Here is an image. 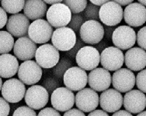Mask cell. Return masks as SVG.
I'll return each instance as SVG.
<instances>
[{
    "label": "cell",
    "instance_id": "obj_3",
    "mask_svg": "<svg viewBox=\"0 0 146 116\" xmlns=\"http://www.w3.org/2000/svg\"><path fill=\"white\" fill-rule=\"evenodd\" d=\"M80 38L90 45H96L100 43L104 37V28L96 20H87L82 25L80 30Z\"/></svg>",
    "mask_w": 146,
    "mask_h": 116
},
{
    "label": "cell",
    "instance_id": "obj_14",
    "mask_svg": "<svg viewBox=\"0 0 146 116\" xmlns=\"http://www.w3.org/2000/svg\"><path fill=\"white\" fill-rule=\"evenodd\" d=\"M76 97L72 91L67 88H58L51 94V105L58 111H67L75 105Z\"/></svg>",
    "mask_w": 146,
    "mask_h": 116
},
{
    "label": "cell",
    "instance_id": "obj_2",
    "mask_svg": "<svg viewBox=\"0 0 146 116\" xmlns=\"http://www.w3.org/2000/svg\"><path fill=\"white\" fill-rule=\"evenodd\" d=\"M46 16L47 21L53 27L60 28L68 25L72 18V12L64 3H56L50 6Z\"/></svg>",
    "mask_w": 146,
    "mask_h": 116
},
{
    "label": "cell",
    "instance_id": "obj_21",
    "mask_svg": "<svg viewBox=\"0 0 146 116\" xmlns=\"http://www.w3.org/2000/svg\"><path fill=\"white\" fill-rule=\"evenodd\" d=\"M36 44L27 37H20L15 42L13 53L17 58L26 61L35 57L36 51Z\"/></svg>",
    "mask_w": 146,
    "mask_h": 116
},
{
    "label": "cell",
    "instance_id": "obj_13",
    "mask_svg": "<svg viewBox=\"0 0 146 116\" xmlns=\"http://www.w3.org/2000/svg\"><path fill=\"white\" fill-rule=\"evenodd\" d=\"M2 95L9 103H17L25 96L24 84L17 78H11L5 81L2 87Z\"/></svg>",
    "mask_w": 146,
    "mask_h": 116
},
{
    "label": "cell",
    "instance_id": "obj_43",
    "mask_svg": "<svg viewBox=\"0 0 146 116\" xmlns=\"http://www.w3.org/2000/svg\"><path fill=\"white\" fill-rule=\"evenodd\" d=\"M90 3H93L94 5H96V6H101L102 5H104V3L109 2L110 0H90Z\"/></svg>",
    "mask_w": 146,
    "mask_h": 116
},
{
    "label": "cell",
    "instance_id": "obj_6",
    "mask_svg": "<svg viewBox=\"0 0 146 116\" xmlns=\"http://www.w3.org/2000/svg\"><path fill=\"white\" fill-rule=\"evenodd\" d=\"M41 67L34 60H26L19 67L18 77L24 85H34L40 81L42 77Z\"/></svg>",
    "mask_w": 146,
    "mask_h": 116
},
{
    "label": "cell",
    "instance_id": "obj_20",
    "mask_svg": "<svg viewBox=\"0 0 146 116\" xmlns=\"http://www.w3.org/2000/svg\"><path fill=\"white\" fill-rule=\"evenodd\" d=\"M123 105L126 111L130 113H140L146 108L145 94L140 90L127 91L123 98Z\"/></svg>",
    "mask_w": 146,
    "mask_h": 116
},
{
    "label": "cell",
    "instance_id": "obj_32",
    "mask_svg": "<svg viewBox=\"0 0 146 116\" xmlns=\"http://www.w3.org/2000/svg\"><path fill=\"white\" fill-rule=\"evenodd\" d=\"M58 66H57V68H55V70H54V73L56 74L57 76L61 77L63 74H65V72L67 71L68 68H70L71 66V63L70 61L68 60L66 58H63V59L58 62Z\"/></svg>",
    "mask_w": 146,
    "mask_h": 116
},
{
    "label": "cell",
    "instance_id": "obj_19",
    "mask_svg": "<svg viewBox=\"0 0 146 116\" xmlns=\"http://www.w3.org/2000/svg\"><path fill=\"white\" fill-rule=\"evenodd\" d=\"M100 105L107 112L113 113L123 105V96L116 89H107L100 96Z\"/></svg>",
    "mask_w": 146,
    "mask_h": 116
},
{
    "label": "cell",
    "instance_id": "obj_44",
    "mask_svg": "<svg viewBox=\"0 0 146 116\" xmlns=\"http://www.w3.org/2000/svg\"><path fill=\"white\" fill-rule=\"evenodd\" d=\"M47 4H50V5H53V4H56V3H61L63 0H44Z\"/></svg>",
    "mask_w": 146,
    "mask_h": 116
},
{
    "label": "cell",
    "instance_id": "obj_16",
    "mask_svg": "<svg viewBox=\"0 0 146 116\" xmlns=\"http://www.w3.org/2000/svg\"><path fill=\"white\" fill-rule=\"evenodd\" d=\"M113 87L117 91L125 93L132 90L135 85V75L130 69L120 68L112 76Z\"/></svg>",
    "mask_w": 146,
    "mask_h": 116
},
{
    "label": "cell",
    "instance_id": "obj_4",
    "mask_svg": "<svg viewBox=\"0 0 146 116\" xmlns=\"http://www.w3.org/2000/svg\"><path fill=\"white\" fill-rule=\"evenodd\" d=\"M124 16L123 9L118 3L109 1L100 8L99 17L104 25L114 26L121 23Z\"/></svg>",
    "mask_w": 146,
    "mask_h": 116
},
{
    "label": "cell",
    "instance_id": "obj_34",
    "mask_svg": "<svg viewBox=\"0 0 146 116\" xmlns=\"http://www.w3.org/2000/svg\"><path fill=\"white\" fill-rule=\"evenodd\" d=\"M137 43L141 48L146 50V26L139 29L137 33Z\"/></svg>",
    "mask_w": 146,
    "mask_h": 116
},
{
    "label": "cell",
    "instance_id": "obj_15",
    "mask_svg": "<svg viewBox=\"0 0 146 116\" xmlns=\"http://www.w3.org/2000/svg\"><path fill=\"white\" fill-rule=\"evenodd\" d=\"M75 103L82 111L90 112L98 107L100 97L98 93L92 88H83L76 94Z\"/></svg>",
    "mask_w": 146,
    "mask_h": 116
},
{
    "label": "cell",
    "instance_id": "obj_5",
    "mask_svg": "<svg viewBox=\"0 0 146 116\" xmlns=\"http://www.w3.org/2000/svg\"><path fill=\"white\" fill-rule=\"evenodd\" d=\"M76 35L69 27H60L57 28L53 32L51 37L52 44L60 51H68L73 48L76 43Z\"/></svg>",
    "mask_w": 146,
    "mask_h": 116
},
{
    "label": "cell",
    "instance_id": "obj_10",
    "mask_svg": "<svg viewBox=\"0 0 146 116\" xmlns=\"http://www.w3.org/2000/svg\"><path fill=\"white\" fill-rule=\"evenodd\" d=\"M137 35L134 29L129 26H121L113 30L112 34L113 43L121 50H129L135 44Z\"/></svg>",
    "mask_w": 146,
    "mask_h": 116
},
{
    "label": "cell",
    "instance_id": "obj_36",
    "mask_svg": "<svg viewBox=\"0 0 146 116\" xmlns=\"http://www.w3.org/2000/svg\"><path fill=\"white\" fill-rule=\"evenodd\" d=\"M85 43L81 40V38L80 39H78V40H76V45L73 47V48H72L70 50L67 51L68 53V56H69L70 57H75L76 56V54L78 53V51L82 48V47H84Z\"/></svg>",
    "mask_w": 146,
    "mask_h": 116
},
{
    "label": "cell",
    "instance_id": "obj_1",
    "mask_svg": "<svg viewBox=\"0 0 146 116\" xmlns=\"http://www.w3.org/2000/svg\"><path fill=\"white\" fill-rule=\"evenodd\" d=\"M53 32V26L47 20L39 19L31 23L27 34L35 43L42 44L51 40Z\"/></svg>",
    "mask_w": 146,
    "mask_h": 116
},
{
    "label": "cell",
    "instance_id": "obj_33",
    "mask_svg": "<svg viewBox=\"0 0 146 116\" xmlns=\"http://www.w3.org/2000/svg\"><path fill=\"white\" fill-rule=\"evenodd\" d=\"M13 116H37L36 111L33 108L27 106L17 108L13 112Z\"/></svg>",
    "mask_w": 146,
    "mask_h": 116
},
{
    "label": "cell",
    "instance_id": "obj_28",
    "mask_svg": "<svg viewBox=\"0 0 146 116\" xmlns=\"http://www.w3.org/2000/svg\"><path fill=\"white\" fill-rule=\"evenodd\" d=\"M63 2L73 13L83 12L87 6V0H63Z\"/></svg>",
    "mask_w": 146,
    "mask_h": 116
},
{
    "label": "cell",
    "instance_id": "obj_40",
    "mask_svg": "<svg viewBox=\"0 0 146 116\" xmlns=\"http://www.w3.org/2000/svg\"><path fill=\"white\" fill-rule=\"evenodd\" d=\"M88 116H109V115L107 113V111L104 110H93L90 111Z\"/></svg>",
    "mask_w": 146,
    "mask_h": 116
},
{
    "label": "cell",
    "instance_id": "obj_39",
    "mask_svg": "<svg viewBox=\"0 0 146 116\" xmlns=\"http://www.w3.org/2000/svg\"><path fill=\"white\" fill-rule=\"evenodd\" d=\"M63 116H86L83 111H82L77 108H71L67 111H65Z\"/></svg>",
    "mask_w": 146,
    "mask_h": 116
},
{
    "label": "cell",
    "instance_id": "obj_30",
    "mask_svg": "<svg viewBox=\"0 0 146 116\" xmlns=\"http://www.w3.org/2000/svg\"><path fill=\"white\" fill-rule=\"evenodd\" d=\"M83 23H84V19L81 15L79 13H73L72 15L70 22L68 23V26L69 28L73 29V31L79 32L82 25Z\"/></svg>",
    "mask_w": 146,
    "mask_h": 116
},
{
    "label": "cell",
    "instance_id": "obj_35",
    "mask_svg": "<svg viewBox=\"0 0 146 116\" xmlns=\"http://www.w3.org/2000/svg\"><path fill=\"white\" fill-rule=\"evenodd\" d=\"M10 111L9 102L4 98L0 97V116H8Z\"/></svg>",
    "mask_w": 146,
    "mask_h": 116
},
{
    "label": "cell",
    "instance_id": "obj_46",
    "mask_svg": "<svg viewBox=\"0 0 146 116\" xmlns=\"http://www.w3.org/2000/svg\"><path fill=\"white\" fill-rule=\"evenodd\" d=\"M137 116H146V111H141L140 113H138V115Z\"/></svg>",
    "mask_w": 146,
    "mask_h": 116
},
{
    "label": "cell",
    "instance_id": "obj_29",
    "mask_svg": "<svg viewBox=\"0 0 146 116\" xmlns=\"http://www.w3.org/2000/svg\"><path fill=\"white\" fill-rule=\"evenodd\" d=\"M100 8L99 6L94 5L93 3H89L84 9V14L86 19L88 20H97L100 19L99 17Z\"/></svg>",
    "mask_w": 146,
    "mask_h": 116
},
{
    "label": "cell",
    "instance_id": "obj_18",
    "mask_svg": "<svg viewBox=\"0 0 146 116\" xmlns=\"http://www.w3.org/2000/svg\"><path fill=\"white\" fill-rule=\"evenodd\" d=\"M124 19L129 26L138 27L146 22V8L142 4L132 3L126 6L124 11Z\"/></svg>",
    "mask_w": 146,
    "mask_h": 116
},
{
    "label": "cell",
    "instance_id": "obj_11",
    "mask_svg": "<svg viewBox=\"0 0 146 116\" xmlns=\"http://www.w3.org/2000/svg\"><path fill=\"white\" fill-rule=\"evenodd\" d=\"M35 59L41 68L49 69L57 65L59 62L60 54L53 45L45 43L36 49Z\"/></svg>",
    "mask_w": 146,
    "mask_h": 116
},
{
    "label": "cell",
    "instance_id": "obj_42",
    "mask_svg": "<svg viewBox=\"0 0 146 116\" xmlns=\"http://www.w3.org/2000/svg\"><path fill=\"white\" fill-rule=\"evenodd\" d=\"M134 0H113V2L118 3L121 6H127L133 3Z\"/></svg>",
    "mask_w": 146,
    "mask_h": 116
},
{
    "label": "cell",
    "instance_id": "obj_7",
    "mask_svg": "<svg viewBox=\"0 0 146 116\" xmlns=\"http://www.w3.org/2000/svg\"><path fill=\"white\" fill-rule=\"evenodd\" d=\"M76 60L79 68L85 71H92L100 63V54L96 48L91 46H84L76 54Z\"/></svg>",
    "mask_w": 146,
    "mask_h": 116
},
{
    "label": "cell",
    "instance_id": "obj_45",
    "mask_svg": "<svg viewBox=\"0 0 146 116\" xmlns=\"http://www.w3.org/2000/svg\"><path fill=\"white\" fill-rule=\"evenodd\" d=\"M104 30H106V31H104V33H106V35H107V37H110V36H111L113 34V29H108V28H106Z\"/></svg>",
    "mask_w": 146,
    "mask_h": 116
},
{
    "label": "cell",
    "instance_id": "obj_38",
    "mask_svg": "<svg viewBox=\"0 0 146 116\" xmlns=\"http://www.w3.org/2000/svg\"><path fill=\"white\" fill-rule=\"evenodd\" d=\"M4 9L2 7H0V29H3L5 25H6L7 20H8V17H7V14Z\"/></svg>",
    "mask_w": 146,
    "mask_h": 116
},
{
    "label": "cell",
    "instance_id": "obj_9",
    "mask_svg": "<svg viewBox=\"0 0 146 116\" xmlns=\"http://www.w3.org/2000/svg\"><path fill=\"white\" fill-rule=\"evenodd\" d=\"M124 63V54L121 49L116 47H106L100 54V64L107 71H117L122 68Z\"/></svg>",
    "mask_w": 146,
    "mask_h": 116
},
{
    "label": "cell",
    "instance_id": "obj_41",
    "mask_svg": "<svg viewBox=\"0 0 146 116\" xmlns=\"http://www.w3.org/2000/svg\"><path fill=\"white\" fill-rule=\"evenodd\" d=\"M112 116H133L131 113L125 110H118L115 111Z\"/></svg>",
    "mask_w": 146,
    "mask_h": 116
},
{
    "label": "cell",
    "instance_id": "obj_22",
    "mask_svg": "<svg viewBox=\"0 0 146 116\" xmlns=\"http://www.w3.org/2000/svg\"><path fill=\"white\" fill-rule=\"evenodd\" d=\"M30 20L22 13L12 15L7 20L6 30L15 37H25L28 32Z\"/></svg>",
    "mask_w": 146,
    "mask_h": 116
},
{
    "label": "cell",
    "instance_id": "obj_23",
    "mask_svg": "<svg viewBox=\"0 0 146 116\" xmlns=\"http://www.w3.org/2000/svg\"><path fill=\"white\" fill-rule=\"evenodd\" d=\"M124 63L131 71L143 70L146 67V51L141 47L130 48L124 55Z\"/></svg>",
    "mask_w": 146,
    "mask_h": 116
},
{
    "label": "cell",
    "instance_id": "obj_31",
    "mask_svg": "<svg viewBox=\"0 0 146 116\" xmlns=\"http://www.w3.org/2000/svg\"><path fill=\"white\" fill-rule=\"evenodd\" d=\"M135 83L138 88L143 93H146V69L141 71L137 74Z\"/></svg>",
    "mask_w": 146,
    "mask_h": 116
},
{
    "label": "cell",
    "instance_id": "obj_25",
    "mask_svg": "<svg viewBox=\"0 0 146 116\" xmlns=\"http://www.w3.org/2000/svg\"><path fill=\"white\" fill-rule=\"evenodd\" d=\"M19 62L17 58L9 54L0 55V77L10 78L17 74L19 70Z\"/></svg>",
    "mask_w": 146,
    "mask_h": 116
},
{
    "label": "cell",
    "instance_id": "obj_24",
    "mask_svg": "<svg viewBox=\"0 0 146 116\" xmlns=\"http://www.w3.org/2000/svg\"><path fill=\"white\" fill-rule=\"evenodd\" d=\"M48 11L47 3L44 0H27L23 7V12L30 20L42 19Z\"/></svg>",
    "mask_w": 146,
    "mask_h": 116
},
{
    "label": "cell",
    "instance_id": "obj_26",
    "mask_svg": "<svg viewBox=\"0 0 146 116\" xmlns=\"http://www.w3.org/2000/svg\"><path fill=\"white\" fill-rule=\"evenodd\" d=\"M13 36L8 31H0V54H9L14 47Z\"/></svg>",
    "mask_w": 146,
    "mask_h": 116
},
{
    "label": "cell",
    "instance_id": "obj_37",
    "mask_svg": "<svg viewBox=\"0 0 146 116\" xmlns=\"http://www.w3.org/2000/svg\"><path fill=\"white\" fill-rule=\"evenodd\" d=\"M37 116H61V114L55 108H46L40 111Z\"/></svg>",
    "mask_w": 146,
    "mask_h": 116
},
{
    "label": "cell",
    "instance_id": "obj_49",
    "mask_svg": "<svg viewBox=\"0 0 146 116\" xmlns=\"http://www.w3.org/2000/svg\"><path fill=\"white\" fill-rule=\"evenodd\" d=\"M0 1H1V0H0Z\"/></svg>",
    "mask_w": 146,
    "mask_h": 116
},
{
    "label": "cell",
    "instance_id": "obj_12",
    "mask_svg": "<svg viewBox=\"0 0 146 116\" xmlns=\"http://www.w3.org/2000/svg\"><path fill=\"white\" fill-rule=\"evenodd\" d=\"M24 99L28 107L34 110H39L48 104L49 93L41 85H33L26 91Z\"/></svg>",
    "mask_w": 146,
    "mask_h": 116
},
{
    "label": "cell",
    "instance_id": "obj_17",
    "mask_svg": "<svg viewBox=\"0 0 146 116\" xmlns=\"http://www.w3.org/2000/svg\"><path fill=\"white\" fill-rule=\"evenodd\" d=\"M112 83V77L105 68H95L88 75V84L96 91H104L109 88Z\"/></svg>",
    "mask_w": 146,
    "mask_h": 116
},
{
    "label": "cell",
    "instance_id": "obj_8",
    "mask_svg": "<svg viewBox=\"0 0 146 116\" xmlns=\"http://www.w3.org/2000/svg\"><path fill=\"white\" fill-rule=\"evenodd\" d=\"M63 81L66 88L72 91H79L87 85L88 75L82 68L72 67L65 72Z\"/></svg>",
    "mask_w": 146,
    "mask_h": 116
},
{
    "label": "cell",
    "instance_id": "obj_27",
    "mask_svg": "<svg viewBox=\"0 0 146 116\" xmlns=\"http://www.w3.org/2000/svg\"><path fill=\"white\" fill-rule=\"evenodd\" d=\"M1 5L6 12L17 14L23 9L25 0H1Z\"/></svg>",
    "mask_w": 146,
    "mask_h": 116
},
{
    "label": "cell",
    "instance_id": "obj_48",
    "mask_svg": "<svg viewBox=\"0 0 146 116\" xmlns=\"http://www.w3.org/2000/svg\"><path fill=\"white\" fill-rule=\"evenodd\" d=\"M3 81H2V77H0V91L2 90V87H3Z\"/></svg>",
    "mask_w": 146,
    "mask_h": 116
},
{
    "label": "cell",
    "instance_id": "obj_47",
    "mask_svg": "<svg viewBox=\"0 0 146 116\" xmlns=\"http://www.w3.org/2000/svg\"><path fill=\"white\" fill-rule=\"evenodd\" d=\"M138 1L141 3V4H142L143 6H146V0H138Z\"/></svg>",
    "mask_w": 146,
    "mask_h": 116
}]
</instances>
